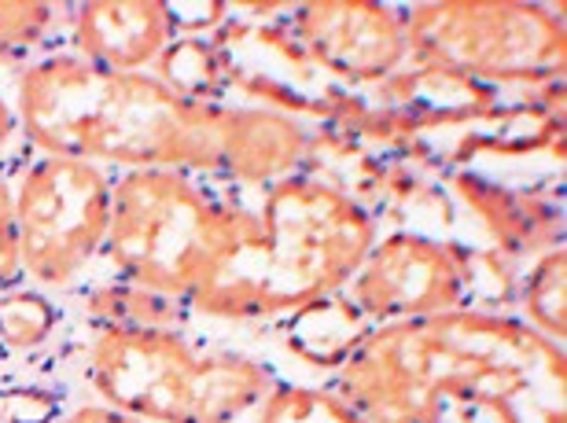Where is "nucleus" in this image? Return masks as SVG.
I'll return each instance as SVG.
<instances>
[{
	"mask_svg": "<svg viewBox=\"0 0 567 423\" xmlns=\"http://www.w3.org/2000/svg\"><path fill=\"white\" fill-rule=\"evenodd\" d=\"M16 122L41 155L122 169H181L244 185L299 174L313 133L269 107L196 104L152 74H126L55 52L22 66Z\"/></svg>",
	"mask_w": 567,
	"mask_h": 423,
	"instance_id": "1",
	"label": "nucleus"
},
{
	"mask_svg": "<svg viewBox=\"0 0 567 423\" xmlns=\"http://www.w3.org/2000/svg\"><path fill=\"white\" fill-rule=\"evenodd\" d=\"M369 423H446L480 409L494 423H567L564 347L513 313L453 310L377 324L328 386Z\"/></svg>",
	"mask_w": 567,
	"mask_h": 423,
	"instance_id": "2",
	"label": "nucleus"
},
{
	"mask_svg": "<svg viewBox=\"0 0 567 423\" xmlns=\"http://www.w3.org/2000/svg\"><path fill=\"white\" fill-rule=\"evenodd\" d=\"M380 239L377 214L336 180L288 174L266 185L258 210L188 310L218 320L288 317L339 295Z\"/></svg>",
	"mask_w": 567,
	"mask_h": 423,
	"instance_id": "3",
	"label": "nucleus"
},
{
	"mask_svg": "<svg viewBox=\"0 0 567 423\" xmlns=\"http://www.w3.org/2000/svg\"><path fill=\"white\" fill-rule=\"evenodd\" d=\"M247 207L181 169H126L111 185L104 255L118 280L192 302L244 233Z\"/></svg>",
	"mask_w": 567,
	"mask_h": 423,
	"instance_id": "4",
	"label": "nucleus"
},
{
	"mask_svg": "<svg viewBox=\"0 0 567 423\" xmlns=\"http://www.w3.org/2000/svg\"><path fill=\"white\" fill-rule=\"evenodd\" d=\"M85 372L100 402L141 423H233L277 386V375L247 353L137 328H96Z\"/></svg>",
	"mask_w": 567,
	"mask_h": 423,
	"instance_id": "5",
	"label": "nucleus"
},
{
	"mask_svg": "<svg viewBox=\"0 0 567 423\" xmlns=\"http://www.w3.org/2000/svg\"><path fill=\"white\" fill-rule=\"evenodd\" d=\"M416 66L475 85H560L567 63L564 8L524 0H439L402 11Z\"/></svg>",
	"mask_w": 567,
	"mask_h": 423,
	"instance_id": "6",
	"label": "nucleus"
},
{
	"mask_svg": "<svg viewBox=\"0 0 567 423\" xmlns=\"http://www.w3.org/2000/svg\"><path fill=\"white\" fill-rule=\"evenodd\" d=\"M111 185L104 166L41 155L11 192L19 266L41 288H66L107 239Z\"/></svg>",
	"mask_w": 567,
	"mask_h": 423,
	"instance_id": "7",
	"label": "nucleus"
},
{
	"mask_svg": "<svg viewBox=\"0 0 567 423\" xmlns=\"http://www.w3.org/2000/svg\"><path fill=\"white\" fill-rule=\"evenodd\" d=\"M347 288L372 328L453 313L480 288V250L399 228L372 244Z\"/></svg>",
	"mask_w": 567,
	"mask_h": 423,
	"instance_id": "8",
	"label": "nucleus"
},
{
	"mask_svg": "<svg viewBox=\"0 0 567 423\" xmlns=\"http://www.w3.org/2000/svg\"><path fill=\"white\" fill-rule=\"evenodd\" d=\"M291 38L306 60L347 85H383L410 60L402 8L377 0H317L291 11Z\"/></svg>",
	"mask_w": 567,
	"mask_h": 423,
	"instance_id": "9",
	"label": "nucleus"
},
{
	"mask_svg": "<svg viewBox=\"0 0 567 423\" xmlns=\"http://www.w3.org/2000/svg\"><path fill=\"white\" fill-rule=\"evenodd\" d=\"M71 55L107 71L144 74L174 41L163 0H93L71 8Z\"/></svg>",
	"mask_w": 567,
	"mask_h": 423,
	"instance_id": "10",
	"label": "nucleus"
},
{
	"mask_svg": "<svg viewBox=\"0 0 567 423\" xmlns=\"http://www.w3.org/2000/svg\"><path fill=\"white\" fill-rule=\"evenodd\" d=\"M461 199L483 217L486 233L502 247L505 258L524 255H546V250L560 247V203L524 196L505 185H494L486 177L457 174L453 177Z\"/></svg>",
	"mask_w": 567,
	"mask_h": 423,
	"instance_id": "11",
	"label": "nucleus"
},
{
	"mask_svg": "<svg viewBox=\"0 0 567 423\" xmlns=\"http://www.w3.org/2000/svg\"><path fill=\"white\" fill-rule=\"evenodd\" d=\"M369 320L347 295H324L302 310L284 317V339L313 369H339L361 339L369 336Z\"/></svg>",
	"mask_w": 567,
	"mask_h": 423,
	"instance_id": "12",
	"label": "nucleus"
},
{
	"mask_svg": "<svg viewBox=\"0 0 567 423\" xmlns=\"http://www.w3.org/2000/svg\"><path fill=\"white\" fill-rule=\"evenodd\" d=\"M85 310L100 328H137V331H181V324L192 317L185 302H174L166 295H155L126 280L93 288L85 299Z\"/></svg>",
	"mask_w": 567,
	"mask_h": 423,
	"instance_id": "13",
	"label": "nucleus"
},
{
	"mask_svg": "<svg viewBox=\"0 0 567 423\" xmlns=\"http://www.w3.org/2000/svg\"><path fill=\"white\" fill-rule=\"evenodd\" d=\"M152 78L196 104H218L221 89L229 85L221 52L207 38H174L155 60Z\"/></svg>",
	"mask_w": 567,
	"mask_h": 423,
	"instance_id": "14",
	"label": "nucleus"
},
{
	"mask_svg": "<svg viewBox=\"0 0 567 423\" xmlns=\"http://www.w3.org/2000/svg\"><path fill=\"white\" fill-rule=\"evenodd\" d=\"M567 258H564V247H553L546 255L535 258V266L519 283L516 299H519V310H524V324L535 328L538 336H546L549 342H564L567 336Z\"/></svg>",
	"mask_w": 567,
	"mask_h": 423,
	"instance_id": "15",
	"label": "nucleus"
},
{
	"mask_svg": "<svg viewBox=\"0 0 567 423\" xmlns=\"http://www.w3.org/2000/svg\"><path fill=\"white\" fill-rule=\"evenodd\" d=\"M255 423H369L328 386L277 383L262 398Z\"/></svg>",
	"mask_w": 567,
	"mask_h": 423,
	"instance_id": "16",
	"label": "nucleus"
},
{
	"mask_svg": "<svg viewBox=\"0 0 567 423\" xmlns=\"http://www.w3.org/2000/svg\"><path fill=\"white\" fill-rule=\"evenodd\" d=\"M66 19H71V8L63 4H38V0L0 4V66H19L30 60Z\"/></svg>",
	"mask_w": 567,
	"mask_h": 423,
	"instance_id": "17",
	"label": "nucleus"
},
{
	"mask_svg": "<svg viewBox=\"0 0 567 423\" xmlns=\"http://www.w3.org/2000/svg\"><path fill=\"white\" fill-rule=\"evenodd\" d=\"M55 320V306L33 288H11L0 291V347L8 350H33L49 342Z\"/></svg>",
	"mask_w": 567,
	"mask_h": 423,
	"instance_id": "18",
	"label": "nucleus"
},
{
	"mask_svg": "<svg viewBox=\"0 0 567 423\" xmlns=\"http://www.w3.org/2000/svg\"><path fill=\"white\" fill-rule=\"evenodd\" d=\"M60 420V402L38 386H16L0 394V423H55Z\"/></svg>",
	"mask_w": 567,
	"mask_h": 423,
	"instance_id": "19",
	"label": "nucleus"
},
{
	"mask_svg": "<svg viewBox=\"0 0 567 423\" xmlns=\"http://www.w3.org/2000/svg\"><path fill=\"white\" fill-rule=\"evenodd\" d=\"M22 277L19 266V239H16V214H11V188L0 177V291H11Z\"/></svg>",
	"mask_w": 567,
	"mask_h": 423,
	"instance_id": "20",
	"label": "nucleus"
},
{
	"mask_svg": "<svg viewBox=\"0 0 567 423\" xmlns=\"http://www.w3.org/2000/svg\"><path fill=\"white\" fill-rule=\"evenodd\" d=\"M55 423H141V420H133L126 413H118V409H111V405H82V409H74V413H66L60 416Z\"/></svg>",
	"mask_w": 567,
	"mask_h": 423,
	"instance_id": "21",
	"label": "nucleus"
},
{
	"mask_svg": "<svg viewBox=\"0 0 567 423\" xmlns=\"http://www.w3.org/2000/svg\"><path fill=\"white\" fill-rule=\"evenodd\" d=\"M16 130H19V122H16V111H11V104L4 96H0V152L8 147V141L16 136Z\"/></svg>",
	"mask_w": 567,
	"mask_h": 423,
	"instance_id": "22",
	"label": "nucleus"
}]
</instances>
